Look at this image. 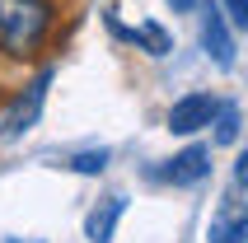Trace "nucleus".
Here are the masks:
<instances>
[{
  "label": "nucleus",
  "mask_w": 248,
  "mask_h": 243,
  "mask_svg": "<svg viewBox=\"0 0 248 243\" xmlns=\"http://www.w3.org/2000/svg\"><path fill=\"white\" fill-rule=\"evenodd\" d=\"M169 5H173V14H187V10L197 5V0H169Z\"/></svg>",
  "instance_id": "nucleus-13"
},
{
  "label": "nucleus",
  "mask_w": 248,
  "mask_h": 243,
  "mask_svg": "<svg viewBox=\"0 0 248 243\" xmlns=\"http://www.w3.org/2000/svg\"><path fill=\"white\" fill-rule=\"evenodd\" d=\"M234 136H239V112H234V108H216V140L230 145Z\"/></svg>",
  "instance_id": "nucleus-9"
},
{
  "label": "nucleus",
  "mask_w": 248,
  "mask_h": 243,
  "mask_svg": "<svg viewBox=\"0 0 248 243\" xmlns=\"http://www.w3.org/2000/svg\"><path fill=\"white\" fill-rule=\"evenodd\" d=\"M122 211H126L122 197H108L103 206H94V211H89V220H84V234H89V243H112V229H117Z\"/></svg>",
  "instance_id": "nucleus-7"
},
{
  "label": "nucleus",
  "mask_w": 248,
  "mask_h": 243,
  "mask_svg": "<svg viewBox=\"0 0 248 243\" xmlns=\"http://www.w3.org/2000/svg\"><path fill=\"white\" fill-rule=\"evenodd\" d=\"M47 84H52V70H42L38 80L28 84V94L19 98L10 108V117H5V140H19V136L38 122V112H42V98H47Z\"/></svg>",
  "instance_id": "nucleus-5"
},
{
  "label": "nucleus",
  "mask_w": 248,
  "mask_h": 243,
  "mask_svg": "<svg viewBox=\"0 0 248 243\" xmlns=\"http://www.w3.org/2000/svg\"><path fill=\"white\" fill-rule=\"evenodd\" d=\"M206 173H211V150L206 145H187L183 154H173L169 168H164V178L173 187H192V182H202Z\"/></svg>",
  "instance_id": "nucleus-6"
},
{
  "label": "nucleus",
  "mask_w": 248,
  "mask_h": 243,
  "mask_svg": "<svg viewBox=\"0 0 248 243\" xmlns=\"http://www.w3.org/2000/svg\"><path fill=\"white\" fill-rule=\"evenodd\" d=\"M234 182H239V187H248V150L239 154V164H234Z\"/></svg>",
  "instance_id": "nucleus-12"
},
{
  "label": "nucleus",
  "mask_w": 248,
  "mask_h": 243,
  "mask_svg": "<svg viewBox=\"0 0 248 243\" xmlns=\"http://www.w3.org/2000/svg\"><path fill=\"white\" fill-rule=\"evenodd\" d=\"M70 168H75V173H103V168H108V150H89V154H75V159H70Z\"/></svg>",
  "instance_id": "nucleus-10"
},
{
  "label": "nucleus",
  "mask_w": 248,
  "mask_h": 243,
  "mask_svg": "<svg viewBox=\"0 0 248 243\" xmlns=\"http://www.w3.org/2000/svg\"><path fill=\"white\" fill-rule=\"evenodd\" d=\"M206 239L211 243H248V201H239V197H220L216 215H211Z\"/></svg>",
  "instance_id": "nucleus-2"
},
{
  "label": "nucleus",
  "mask_w": 248,
  "mask_h": 243,
  "mask_svg": "<svg viewBox=\"0 0 248 243\" xmlns=\"http://www.w3.org/2000/svg\"><path fill=\"white\" fill-rule=\"evenodd\" d=\"M126 38L140 42L150 56H169V52H173V42H169V33H164L159 24H145V28H136V33H126Z\"/></svg>",
  "instance_id": "nucleus-8"
},
{
  "label": "nucleus",
  "mask_w": 248,
  "mask_h": 243,
  "mask_svg": "<svg viewBox=\"0 0 248 243\" xmlns=\"http://www.w3.org/2000/svg\"><path fill=\"white\" fill-rule=\"evenodd\" d=\"M202 47L220 70L234 66V38H230V19L220 14V5H206V14H202Z\"/></svg>",
  "instance_id": "nucleus-4"
},
{
  "label": "nucleus",
  "mask_w": 248,
  "mask_h": 243,
  "mask_svg": "<svg viewBox=\"0 0 248 243\" xmlns=\"http://www.w3.org/2000/svg\"><path fill=\"white\" fill-rule=\"evenodd\" d=\"M216 98L211 94H187V98H178L173 108H169V131L173 136H192V131H202V126H211L216 122Z\"/></svg>",
  "instance_id": "nucleus-3"
},
{
  "label": "nucleus",
  "mask_w": 248,
  "mask_h": 243,
  "mask_svg": "<svg viewBox=\"0 0 248 243\" xmlns=\"http://www.w3.org/2000/svg\"><path fill=\"white\" fill-rule=\"evenodd\" d=\"M52 33V5L47 0H0V52L33 56Z\"/></svg>",
  "instance_id": "nucleus-1"
},
{
  "label": "nucleus",
  "mask_w": 248,
  "mask_h": 243,
  "mask_svg": "<svg viewBox=\"0 0 248 243\" xmlns=\"http://www.w3.org/2000/svg\"><path fill=\"white\" fill-rule=\"evenodd\" d=\"M225 19L234 28H248V0H225Z\"/></svg>",
  "instance_id": "nucleus-11"
}]
</instances>
